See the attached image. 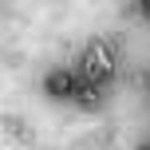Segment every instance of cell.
Here are the masks:
<instances>
[{
	"mask_svg": "<svg viewBox=\"0 0 150 150\" xmlns=\"http://www.w3.org/2000/svg\"><path fill=\"white\" fill-rule=\"evenodd\" d=\"M142 12H146V16H150V0H142Z\"/></svg>",
	"mask_w": 150,
	"mask_h": 150,
	"instance_id": "obj_4",
	"label": "cell"
},
{
	"mask_svg": "<svg viewBox=\"0 0 150 150\" xmlns=\"http://www.w3.org/2000/svg\"><path fill=\"white\" fill-rule=\"evenodd\" d=\"M44 87H47V95H55V99H71L75 87H79V79H75L71 71H52L44 79Z\"/></svg>",
	"mask_w": 150,
	"mask_h": 150,
	"instance_id": "obj_2",
	"label": "cell"
},
{
	"mask_svg": "<svg viewBox=\"0 0 150 150\" xmlns=\"http://www.w3.org/2000/svg\"><path fill=\"white\" fill-rule=\"evenodd\" d=\"M75 103H83V107H91V111H95V107H99L95 83H79V87H75Z\"/></svg>",
	"mask_w": 150,
	"mask_h": 150,
	"instance_id": "obj_3",
	"label": "cell"
},
{
	"mask_svg": "<svg viewBox=\"0 0 150 150\" xmlns=\"http://www.w3.org/2000/svg\"><path fill=\"white\" fill-rule=\"evenodd\" d=\"M79 67H83V79L99 87V83L111 75V67H115V55H111V47H107L103 40H95V44L83 52V63H79Z\"/></svg>",
	"mask_w": 150,
	"mask_h": 150,
	"instance_id": "obj_1",
	"label": "cell"
}]
</instances>
